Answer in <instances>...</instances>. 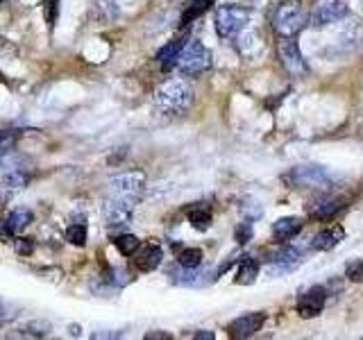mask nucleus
<instances>
[{
    "mask_svg": "<svg viewBox=\"0 0 363 340\" xmlns=\"http://www.w3.org/2000/svg\"><path fill=\"white\" fill-rule=\"evenodd\" d=\"M170 334H159V332H150V334H145V340H168Z\"/></svg>",
    "mask_w": 363,
    "mask_h": 340,
    "instance_id": "473e14b6",
    "label": "nucleus"
},
{
    "mask_svg": "<svg viewBox=\"0 0 363 340\" xmlns=\"http://www.w3.org/2000/svg\"><path fill=\"white\" fill-rule=\"evenodd\" d=\"M162 259H164L162 247L152 243V245H145V249H141V252L136 254L134 264L141 272H152V270H157L159 266H162Z\"/></svg>",
    "mask_w": 363,
    "mask_h": 340,
    "instance_id": "dca6fc26",
    "label": "nucleus"
},
{
    "mask_svg": "<svg viewBox=\"0 0 363 340\" xmlns=\"http://www.w3.org/2000/svg\"><path fill=\"white\" fill-rule=\"evenodd\" d=\"M14 247H16V252H18V254L30 256V254L34 252V238H16Z\"/></svg>",
    "mask_w": 363,
    "mask_h": 340,
    "instance_id": "7c9ffc66",
    "label": "nucleus"
},
{
    "mask_svg": "<svg viewBox=\"0 0 363 340\" xmlns=\"http://www.w3.org/2000/svg\"><path fill=\"white\" fill-rule=\"evenodd\" d=\"M11 238H14V232L9 230L7 220H0V241L7 243V241H11Z\"/></svg>",
    "mask_w": 363,
    "mask_h": 340,
    "instance_id": "2f4dec72",
    "label": "nucleus"
},
{
    "mask_svg": "<svg viewBox=\"0 0 363 340\" xmlns=\"http://www.w3.org/2000/svg\"><path fill=\"white\" fill-rule=\"evenodd\" d=\"M186 215H189L191 227H193V230H198V232H207L211 227V220H213L209 207H191Z\"/></svg>",
    "mask_w": 363,
    "mask_h": 340,
    "instance_id": "4be33fe9",
    "label": "nucleus"
},
{
    "mask_svg": "<svg viewBox=\"0 0 363 340\" xmlns=\"http://www.w3.org/2000/svg\"><path fill=\"white\" fill-rule=\"evenodd\" d=\"M266 322V313L264 311H252L245 313L241 317H236L230 324H227V332L232 338H252L257 332H261V327Z\"/></svg>",
    "mask_w": 363,
    "mask_h": 340,
    "instance_id": "9b49d317",
    "label": "nucleus"
},
{
    "mask_svg": "<svg viewBox=\"0 0 363 340\" xmlns=\"http://www.w3.org/2000/svg\"><path fill=\"white\" fill-rule=\"evenodd\" d=\"M3 154H5V152H3V150H0V159H3Z\"/></svg>",
    "mask_w": 363,
    "mask_h": 340,
    "instance_id": "c9c22d12",
    "label": "nucleus"
},
{
    "mask_svg": "<svg viewBox=\"0 0 363 340\" xmlns=\"http://www.w3.org/2000/svg\"><path fill=\"white\" fill-rule=\"evenodd\" d=\"M113 245H116V249L123 256H134L141 249V241L134 234H121V236H116V238H113Z\"/></svg>",
    "mask_w": 363,
    "mask_h": 340,
    "instance_id": "5701e85b",
    "label": "nucleus"
},
{
    "mask_svg": "<svg viewBox=\"0 0 363 340\" xmlns=\"http://www.w3.org/2000/svg\"><path fill=\"white\" fill-rule=\"evenodd\" d=\"M3 317H5V304L0 302V320H3Z\"/></svg>",
    "mask_w": 363,
    "mask_h": 340,
    "instance_id": "f704fd0d",
    "label": "nucleus"
},
{
    "mask_svg": "<svg viewBox=\"0 0 363 340\" xmlns=\"http://www.w3.org/2000/svg\"><path fill=\"white\" fill-rule=\"evenodd\" d=\"M306 23H309V14H306L302 0H284L272 16V26L279 37H295Z\"/></svg>",
    "mask_w": 363,
    "mask_h": 340,
    "instance_id": "f03ea898",
    "label": "nucleus"
},
{
    "mask_svg": "<svg viewBox=\"0 0 363 340\" xmlns=\"http://www.w3.org/2000/svg\"><path fill=\"white\" fill-rule=\"evenodd\" d=\"M300 264H302V252H300L298 247H281L279 252L270 259L268 275H270V277L289 275V272H293Z\"/></svg>",
    "mask_w": 363,
    "mask_h": 340,
    "instance_id": "f8f14e48",
    "label": "nucleus"
},
{
    "mask_svg": "<svg viewBox=\"0 0 363 340\" xmlns=\"http://www.w3.org/2000/svg\"><path fill=\"white\" fill-rule=\"evenodd\" d=\"M350 14V7L343 3V0H320L309 16V23L313 28H325L332 26V23L343 21Z\"/></svg>",
    "mask_w": 363,
    "mask_h": 340,
    "instance_id": "0eeeda50",
    "label": "nucleus"
},
{
    "mask_svg": "<svg viewBox=\"0 0 363 340\" xmlns=\"http://www.w3.org/2000/svg\"><path fill=\"white\" fill-rule=\"evenodd\" d=\"M186 45L184 39H173V41H168L162 50L157 52V62L162 64L164 71H170L173 66H177V57L182 52V48Z\"/></svg>",
    "mask_w": 363,
    "mask_h": 340,
    "instance_id": "6ab92c4d",
    "label": "nucleus"
},
{
    "mask_svg": "<svg viewBox=\"0 0 363 340\" xmlns=\"http://www.w3.org/2000/svg\"><path fill=\"white\" fill-rule=\"evenodd\" d=\"M343 209H345L343 198H327L323 202H318L315 207H311V215L315 220H332Z\"/></svg>",
    "mask_w": 363,
    "mask_h": 340,
    "instance_id": "f3484780",
    "label": "nucleus"
},
{
    "mask_svg": "<svg viewBox=\"0 0 363 340\" xmlns=\"http://www.w3.org/2000/svg\"><path fill=\"white\" fill-rule=\"evenodd\" d=\"M57 16H60V0H45V23L55 28Z\"/></svg>",
    "mask_w": 363,
    "mask_h": 340,
    "instance_id": "c756f323",
    "label": "nucleus"
},
{
    "mask_svg": "<svg viewBox=\"0 0 363 340\" xmlns=\"http://www.w3.org/2000/svg\"><path fill=\"white\" fill-rule=\"evenodd\" d=\"M277 50H279V60H281V66L286 68V71L293 75V77H302L306 75V62H304V57L298 48V43L293 41V37H281L279 45H277Z\"/></svg>",
    "mask_w": 363,
    "mask_h": 340,
    "instance_id": "6e6552de",
    "label": "nucleus"
},
{
    "mask_svg": "<svg viewBox=\"0 0 363 340\" xmlns=\"http://www.w3.org/2000/svg\"><path fill=\"white\" fill-rule=\"evenodd\" d=\"M209 5H211V0H196L193 5H189V9L184 11V14H182V28H186L196 18H200L204 11L209 9Z\"/></svg>",
    "mask_w": 363,
    "mask_h": 340,
    "instance_id": "a878e982",
    "label": "nucleus"
},
{
    "mask_svg": "<svg viewBox=\"0 0 363 340\" xmlns=\"http://www.w3.org/2000/svg\"><path fill=\"white\" fill-rule=\"evenodd\" d=\"M202 249L200 247H179L177 249V264L186 268H198L202 264Z\"/></svg>",
    "mask_w": 363,
    "mask_h": 340,
    "instance_id": "b1692460",
    "label": "nucleus"
},
{
    "mask_svg": "<svg viewBox=\"0 0 363 340\" xmlns=\"http://www.w3.org/2000/svg\"><path fill=\"white\" fill-rule=\"evenodd\" d=\"M109 191H111L113 198L136 204L143 198L145 175L141 173V170H128V173H121V175L109 179Z\"/></svg>",
    "mask_w": 363,
    "mask_h": 340,
    "instance_id": "39448f33",
    "label": "nucleus"
},
{
    "mask_svg": "<svg viewBox=\"0 0 363 340\" xmlns=\"http://www.w3.org/2000/svg\"><path fill=\"white\" fill-rule=\"evenodd\" d=\"M102 215H105V225L109 227V230H121V227H128L132 222L134 204L111 196L105 202V207H102Z\"/></svg>",
    "mask_w": 363,
    "mask_h": 340,
    "instance_id": "1a4fd4ad",
    "label": "nucleus"
},
{
    "mask_svg": "<svg viewBox=\"0 0 363 340\" xmlns=\"http://www.w3.org/2000/svg\"><path fill=\"white\" fill-rule=\"evenodd\" d=\"M325 304H327V290L323 286H311V288H306L298 298L295 309H298L300 317L309 320V317H315V315L323 313Z\"/></svg>",
    "mask_w": 363,
    "mask_h": 340,
    "instance_id": "9d476101",
    "label": "nucleus"
},
{
    "mask_svg": "<svg viewBox=\"0 0 363 340\" xmlns=\"http://www.w3.org/2000/svg\"><path fill=\"white\" fill-rule=\"evenodd\" d=\"M284 179H286L293 188H313V191H327L334 184V177L318 164L295 166Z\"/></svg>",
    "mask_w": 363,
    "mask_h": 340,
    "instance_id": "7ed1b4c3",
    "label": "nucleus"
},
{
    "mask_svg": "<svg viewBox=\"0 0 363 340\" xmlns=\"http://www.w3.org/2000/svg\"><path fill=\"white\" fill-rule=\"evenodd\" d=\"M193 338H198V340H202V338H207V340H213V334L211 332H204V334H196Z\"/></svg>",
    "mask_w": 363,
    "mask_h": 340,
    "instance_id": "72a5a7b5",
    "label": "nucleus"
},
{
    "mask_svg": "<svg viewBox=\"0 0 363 340\" xmlns=\"http://www.w3.org/2000/svg\"><path fill=\"white\" fill-rule=\"evenodd\" d=\"M30 173H26V170H11V173L3 175V186L7 188H26L30 184Z\"/></svg>",
    "mask_w": 363,
    "mask_h": 340,
    "instance_id": "bb28decb",
    "label": "nucleus"
},
{
    "mask_svg": "<svg viewBox=\"0 0 363 340\" xmlns=\"http://www.w3.org/2000/svg\"><path fill=\"white\" fill-rule=\"evenodd\" d=\"M343 238H345V230L340 225L325 227V230H320L311 238V249H315V252H327V249H334Z\"/></svg>",
    "mask_w": 363,
    "mask_h": 340,
    "instance_id": "4468645a",
    "label": "nucleus"
},
{
    "mask_svg": "<svg viewBox=\"0 0 363 340\" xmlns=\"http://www.w3.org/2000/svg\"><path fill=\"white\" fill-rule=\"evenodd\" d=\"M7 225H9V230L14 232V236L16 234H21V232H26L28 227L32 225V220H34V213L30 211V209H14L9 215H7Z\"/></svg>",
    "mask_w": 363,
    "mask_h": 340,
    "instance_id": "412c9836",
    "label": "nucleus"
},
{
    "mask_svg": "<svg viewBox=\"0 0 363 340\" xmlns=\"http://www.w3.org/2000/svg\"><path fill=\"white\" fill-rule=\"evenodd\" d=\"M250 21V9L238 5H220L216 9V32L220 37L230 39L236 37L238 32H243Z\"/></svg>",
    "mask_w": 363,
    "mask_h": 340,
    "instance_id": "423d86ee",
    "label": "nucleus"
},
{
    "mask_svg": "<svg viewBox=\"0 0 363 340\" xmlns=\"http://www.w3.org/2000/svg\"><path fill=\"white\" fill-rule=\"evenodd\" d=\"M234 238H236V243H238V245H245V243L252 241V222H250V220H243L241 225L236 227Z\"/></svg>",
    "mask_w": 363,
    "mask_h": 340,
    "instance_id": "cd10ccee",
    "label": "nucleus"
},
{
    "mask_svg": "<svg viewBox=\"0 0 363 340\" xmlns=\"http://www.w3.org/2000/svg\"><path fill=\"white\" fill-rule=\"evenodd\" d=\"M236 37H238L236 48L243 57H247V60H252L257 52H261V37L255 30H243V32H238Z\"/></svg>",
    "mask_w": 363,
    "mask_h": 340,
    "instance_id": "a211bd4d",
    "label": "nucleus"
},
{
    "mask_svg": "<svg viewBox=\"0 0 363 340\" xmlns=\"http://www.w3.org/2000/svg\"><path fill=\"white\" fill-rule=\"evenodd\" d=\"M259 277V261L252 259V256H243L241 264H238V270H236V283H241V286H250V283H255Z\"/></svg>",
    "mask_w": 363,
    "mask_h": 340,
    "instance_id": "aec40b11",
    "label": "nucleus"
},
{
    "mask_svg": "<svg viewBox=\"0 0 363 340\" xmlns=\"http://www.w3.org/2000/svg\"><path fill=\"white\" fill-rule=\"evenodd\" d=\"M155 102L164 113L179 116V113L189 111L193 105V89L184 79H168V82H164L157 89Z\"/></svg>",
    "mask_w": 363,
    "mask_h": 340,
    "instance_id": "f257e3e1",
    "label": "nucleus"
},
{
    "mask_svg": "<svg viewBox=\"0 0 363 340\" xmlns=\"http://www.w3.org/2000/svg\"><path fill=\"white\" fill-rule=\"evenodd\" d=\"M177 68L182 75L196 77L211 68V52L200 41H189L177 57Z\"/></svg>",
    "mask_w": 363,
    "mask_h": 340,
    "instance_id": "20e7f679",
    "label": "nucleus"
},
{
    "mask_svg": "<svg viewBox=\"0 0 363 340\" xmlns=\"http://www.w3.org/2000/svg\"><path fill=\"white\" fill-rule=\"evenodd\" d=\"M170 279H173L177 286H204L213 279V272L209 270H200L198 268H186V266H175L170 270Z\"/></svg>",
    "mask_w": 363,
    "mask_h": 340,
    "instance_id": "ddd939ff",
    "label": "nucleus"
},
{
    "mask_svg": "<svg viewBox=\"0 0 363 340\" xmlns=\"http://www.w3.org/2000/svg\"><path fill=\"white\" fill-rule=\"evenodd\" d=\"M304 227V220L302 218H295V215H286V218H279L275 225H272V238H275V243L284 245L289 243L291 238H295Z\"/></svg>",
    "mask_w": 363,
    "mask_h": 340,
    "instance_id": "2eb2a0df",
    "label": "nucleus"
},
{
    "mask_svg": "<svg viewBox=\"0 0 363 340\" xmlns=\"http://www.w3.org/2000/svg\"><path fill=\"white\" fill-rule=\"evenodd\" d=\"M345 277L350 281H363V261L361 259L350 261L347 268H345Z\"/></svg>",
    "mask_w": 363,
    "mask_h": 340,
    "instance_id": "c85d7f7f",
    "label": "nucleus"
},
{
    "mask_svg": "<svg viewBox=\"0 0 363 340\" xmlns=\"http://www.w3.org/2000/svg\"><path fill=\"white\" fill-rule=\"evenodd\" d=\"M66 241L75 247L86 245V225L84 222H71L66 227Z\"/></svg>",
    "mask_w": 363,
    "mask_h": 340,
    "instance_id": "393cba45",
    "label": "nucleus"
}]
</instances>
